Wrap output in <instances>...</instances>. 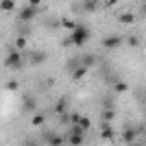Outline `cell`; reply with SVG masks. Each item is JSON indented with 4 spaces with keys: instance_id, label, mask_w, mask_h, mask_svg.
<instances>
[{
    "instance_id": "cell-1",
    "label": "cell",
    "mask_w": 146,
    "mask_h": 146,
    "mask_svg": "<svg viewBox=\"0 0 146 146\" xmlns=\"http://www.w3.org/2000/svg\"><path fill=\"white\" fill-rule=\"evenodd\" d=\"M90 36H91L90 28H86L84 24H76L74 31H72V35L69 38H70V43L74 45V46H83L90 40Z\"/></svg>"
},
{
    "instance_id": "cell-2",
    "label": "cell",
    "mask_w": 146,
    "mask_h": 146,
    "mask_svg": "<svg viewBox=\"0 0 146 146\" xmlns=\"http://www.w3.org/2000/svg\"><path fill=\"white\" fill-rule=\"evenodd\" d=\"M5 67H9L12 70H19L23 67V55H21V52L11 50L7 53V57H5Z\"/></svg>"
},
{
    "instance_id": "cell-3",
    "label": "cell",
    "mask_w": 146,
    "mask_h": 146,
    "mask_svg": "<svg viewBox=\"0 0 146 146\" xmlns=\"http://www.w3.org/2000/svg\"><path fill=\"white\" fill-rule=\"evenodd\" d=\"M36 107H38L36 98H33L31 95H24V96H23V110H24L26 113L36 112Z\"/></svg>"
},
{
    "instance_id": "cell-4",
    "label": "cell",
    "mask_w": 146,
    "mask_h": 146,
    "mask_svg": "<svg viewBox=\"0 0 146 146\" xmlns=\"http://www.w3.org/2000/svg\"><path fill=\"white\" fill-rule=\"evenodd\" d=\"M102 45H103L105 48H108V50H113V48H117V46L122 45V38L117 36V35H112V36L103 38V40H102Z\"/></svg>"
},
{
    "instance_id": "cell-5",
    "label": "cell",
    "mask_w": 146,
    "mask_h": 146,
    "mask_svg": "<svg viewBox=\"0 0 146 146\" xmlns=\"http://www.w3.org/2000/svg\"><path fill=\"white\" fill-rule=\"evenodd\" d=\"M36 14H38V9H36V7L26 5V7H23V9H21V12H19V19H21V21H24V23H28V21H31Z\"/></svg>"
},
{
    "instance_id": "cell-6",
    "label": "cell",
    "mask_w": 146,
    "mask_h": 146,
    "mask_svg": "<svg viewBox=\"0 0 146 146\" xmlns=\"http://www.w3.org/2000/svg\"><path fill=\"white\" fill-rule=\"evenodd\" d=\"M136 139H137V132H136V129L131 127V125H127V127L122 131V141H124L125 144H131V143H134Z\"/></svg>"
},
{
    "instance_id": "cell-7",
    "label": "cell",
    "mask_w": 146,
    "mask_h": 146,
    "mask_svg": "<svg viewBox=\"0 0 146 146\" xmlns=\"http://www.w3.org/2000/svg\"><path fill=\"white\" fill-rule=\"evenodd\" d=\"M102 137L105 141H112L115 137V131L112 129V125L108 122H102Z\"/></svg>"
},
{
    "instance_id": "cell-8",
    "label": "cell",
    "mask_w": 146,
    "mask_h": 146,
    "mask_svg": "<svg viewBox=\"0 0 146 146\" xmlns=\"http://www.w3.org/2000/svg\"><path fill=\"white\" fill-rule=\"evenodd\" d=\"M134 21H136V16L132 12H124V14L119 16V23L120 24H132Z\"/></svg>"
},
{
    "instance_id": "cell-9",
    "label": "cell",
    "mask_w": 146,
    "mask_h": 146,
    "mask_svg": "<svg viewBox=\"0 0 146 146\" xmlns=\"http://www.w3.org/2000/svg\"><path fill=\"white\" fill-rule=\"evenodd\" d=\"M64 141H65L64 136H60V134H52L46 143H48V146H64Z\"/></svg>"
},
{
    "instance_id": "cell-10",
    "label": "cell",
    "mask_w": 146,
    "mask_h": 146,
    "mask_svg": "<svg viewBox=\"0 0 146 146\" xmlns=\"http://www.w3.org/2000/svg\"><path fill=\"white\" fill-rule=\"evenodd\" d=\"M14 7H16V2H14V0H0V11L11 12V11H14Z\"/></svg>"
},
{
    "instance_id": "cell-11",
    "label": "cell",
    "mask_w": 146,
    "mask_h": 146,
    "mask_svg": "<svg viewBox=\"0 0 146 146\" xmlns=\"http://www.w3.org/2000/svg\"><path fill=\"white\" fill-rule=\"evenodd\" d=\"M81 65H83V67H86V69L93 67V65H95V55H91V53L83 55V58H81Z\"/></svg>"
},
{
    "instance_id": "cell-12",
    "label": "cell",
    "mask_w": 146,
    "mask_h": 146,
    "mask_svg": "<svg viewBox=\"0 0 146 146\" xmlns=\"http://www.w3.org/2000/svg\"><path fill=\"white\" fill-rule=\"evenodd\" d=\"M86 74H88V69L81 65V67H78L74 72H72V79H74V81H79V79H83Z\"/></svg>"
},
{
    "instance_id": "cell-13",
    "label": "cell",
    "mask_w": 146,
    "mask_h": 146,
    "mask_svg": "<svg viewBox=\"0 0 146 146\" xmlns=\"http://www.w3.org/2000/svg\"><path fill=\"white\" fill-rule=\"evenodd\" d=\"M83 143H84V136L69 134V144H70V146H81Z\"/></svg>"
},
{
    "instance_id": "cell-14",
    "label": "cell",
    "mask_w": 146,
    "mask_h": 146,
    "mask_svg": "<svg viewBox=\"0 0 146 146\" xmlns=\"http://www.w3.org/2000/svg\"><path fill=\"white\" fill-rule=\"evenodd\" d=\"M45 60H46V53H43V52H36V53H33V57H31V62L36 64V65L43 64Z\"/></svg>"
},
{
    "instance_id": "cell-15",
    "label": "cell",
    "mask_w": 146,
    "mask_h": 146,
    "mask_svg": "<svg viewBox=\"0 0 146 146\" xmlns=\"http://www.w3.org/2000/svg\"><path fill=\"white\" fill-rule=\"evenodd\" d=\"M64 112H67V100L65 98H60L58 102H57V105H55V113H64Z\"/></svg>"
},
{
    "instance_id": "cell-16",
    "label": "cell",
    "mask_w": 146,
    "mask_h": 146,
    "mask_svg": "<svg viewBox=\"0 0 146 146\" xmlns=\"http://www.w3.org/2000/svg\"><path fill=\"white\" fill-rule=\"evenodd\" d=\"M113 119H115V112L113 110H105V108L102 110V122H108L110 124Z\"/></svg>"
},
{
    "instance_id": "cell-17",
    "label": "cell",
    "mask_w": 146,
    "mask_h": 146,
    "mask_svg": "<svg viewBox=\"0 0 146 146\" xmlns=\"http://www.w3.org/2000/svg\"><path fill=\"white\" fill-rule=\"evenodd\" d=\"M113 90H115L117 93H125V91L129 90V84L124 83V81H117V83L113 84Z\"/></svg>"
},
{
    "instance_id": "cell-18",
    "label": "cell",
    "mask_w": 146,
    "mask_h": 146,
    "mask_svg": "<svg viewBox=\"0 0 146 146\" xmlns=\"http://www.w3.org/2000/svg\"><path fill=\"white\" fill-rule=\"evenodd\" d=\"M96 5H98L96 2H83V4H81V7H83L86 12H90V14L96 11Z\"/></svg>"
},
{
    "instance_id": "cell-19",
    "label": "cell",
    "mask_w": 146,
    "mask_h": 146,
    "mask_svg": "<svg viewBox=\"0 0 146 146\" xmlns=\"http://www.w3.org/2000/svg\"><path fill=\"white\" fill-rule=\"evenodd\" d=\"M78 125H79V127H81V129H83V131L86 132V131H88V129L91 127V120H90L88 117H81V120L78 122Z\"/></svg>"
},
{
    "instance_id": "cell-20",
    "label": "cell",
    "mask_w": 146,
    "mask_h": 146,
    "mask_svg": "<svg viewBox=\"0 0 146 146\" xmlns=\"http://www.w3.org/2000/svg\"><path fill=\"white\" fill-rule=\"evenodd\" d=\"M60 24H62L65 29H70V31H74V28H76V24H78V23H74L72 19H67V17H65V19H62V23H60Z\"/></svg>"
},
{
    "instance_id": "cell-21",
    "label": "cell",
    "mask_w": 146,
    "mask_h": 146,
    "mask_svg": "<svg viewBox=\"0 0 146 146\" xmlns=\"http://www.w3.org/2000/svg\"><path fill=\"white\" fill-rule=\"evenodd\" d=\"M31 124H33V125H43V124H45V117L40 115V113H35L33 119H31Z\"/></svg>"
},
{
    "instance_id": "cell-22",
    "label": "cell",
    "mask_w": 146,
    "mask_h": 146,
    "mask_svg": "<svg viewBox=\"0 0 146 146\" xmlns=\"http://www.w3.org/2000/svg\"><path fill=\"white\" fill-rule=\"evenodd\" d=\"M24 48H26V38L24 36H19L16 40V50L19 52V50H24Z\"/></svg>"
},
{
    "instance_id": "cell-23",
    "label": "cell",
    "mask_w": 146,
    "mask_h": 146,
    "mask_svg": "<svg viewBox=\"0 0 146 146\" xmlns=\"http://www.w3.org/2000/svg\"><path fill=\"white\" fill-rule=\"evenodd\" d=\"M81 113H78V112H72L70 113V125H78V122L81 120Z\"/></svg>"
},
{
    "instance_id": "cell-24",
    "label": "cell",
    "mask_w": 146,
    "mask_h": 146,
    "mask_svg": "<svg viewBox=\"0 0 146 146\" xmlns=\"http://www.w3.org/2000/svg\"><path fill=\"white\" fill-rule=\"evenodd\" d=\"M127 45H129L131 48L139 46V38H137V36H129V38H127Z\"/></svg>"
},
{
    "instance_id": "cell-25",
    "label": "cell",
    "mask_w": 146,
    "mask_h": 146,
    "mask_svg": "<svg viewBox=\"0 0 146 146\" xmlns=\"http://www.w3.org/2000/svg\"><path fill=\"white\" fill-rule=\"evenodd\" d=\"M5 88H7L9 91H16V90L19 88V83H17L16 79H11V81H7V84H5Z\"/></svg>"
},
{
    "instance_id": "cell-26",
    "label": "cell",
    "mask_w": 146,
    "mask_h": 146,
    "mask_svg": "<svg viewBox=\"0 0 146 146\" xmlns=\"http://www.w3.org/2000/svg\"><path fill=\"white\" fill-rule=\"evenodd\" d=\"M60 122H62V124H67V125H70V113H69V112H64V113H60Z\"/></svg>"
},
{
    "instance_id": "cell-27",
    "label": "cell",
    "mask_w": 146,
    "mask_h": 146,
    "mask_svg": "<svg viewBox=\"0 0 146 146\" xmlns=\"http://www.w3.org/2000/svg\"><path fill=\"white\" fill-rule=\"evenodd\" d=\"M69 134H78V136H84V131L79 125H70V132Z\"/></svg>"
},
{
    "instance_id": "cell-28",
    "label": "cell",
    "mask_w": 146,
    "mask_h": 146,
    "mask_svg": "<svg viewBox=\"0 0 146 146\" xmlns=\"http://www.w3.org/2000/svg\"><path fill=\"white\" fill-rule=\"evenodd\" d=\"M23 146H38V144H36L35 139H26V141L23 143Z\"/></svg>"
},
{
    "instance_id": "cell-29",
    "label": "cell",
    "mask_w": 146,
    "mask_h": 146,
    "mask_svg": "<svg viewBox=\"0 0 146 146\" xmlns=\"http://www.w3.org/2000/svg\"><path fill=\"white\" fill-rule=\"evenodd\" d=\"M72 43H70V38H65L64 41H62V46H70Z\"/></svg>"
},
{
    "instance_id": "cell-30",
    "label": "cell",
    "mask_w": 146,
    "mask_h": 146,
    "mask_svg": "<svg viewBox=\"0 0 146 146\" xmlns=\"http://www.w3.org/2000/svg\"><path fill=\"white\" fill-rule=\"evenodd\" d=\"M129 146H144V143H143V141H137V139H136V141H134V143H131Z\"/></svg>"
}]
</instances>
